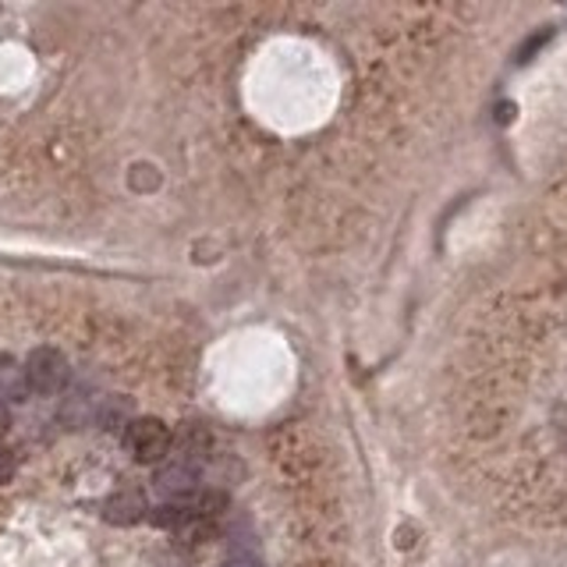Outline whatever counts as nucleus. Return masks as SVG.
<instances>
[{
  "label": "nucleus",
  "mask_w": 567,
  "mask_h": 567,
  "mask_svg": "<svg viewBox=\"0 0 567 567\" xmlns=\"http://www.w3.org/2000/svg\"><path fill=\"white\" fill-rule=\"evenodd\" d=\"M25 376H29V390H36V394H43V398H53L67 387L72 369H67L64 351L36 348V351H29V358H25Z\"/></svg>",
  "instance_id": "obj_2"
},
{
  "label": "nucleus",
  "mask_w": 567,
  "mask_h": 567,
  "mask_svg": "<svg viewBox=\"0 0 567 567\" xmlns=\"http://www.w3.org/2000/svg\"><path fill=\"white\" fill-rule=\"evenodd\" d=\"M0 398L25 401L29 398V376H25V362L15 355H0Z\"/></svg>",
  "instance_id": "obj_5"
},
{
  "label": "nucleus",
  "mask_w": 567,
  "mask_h": 567,
  "mask_svg": "<svg viewBox=\"0 0 567 567\" xmlns=\"http://www.w3.org/2000/svg\"><path fill=\"white\" fill-rule=\"evenodd\" d=\"M224 567H263V560L255 557V553H231V557L224 560Z\"/></svg>",
  "instance_id": "obj_7"
},
{
  "label": "nucleus",
  "mask_w": 567,
  "mask_h": 567,
  "mask_svg": "<svg viewBox=\"0 0 567 567\" xmlns=\"http://www.w3.org/2000/svg\"><path fill=\"white\" fill-rule=\"evenodd\" d=\"M125 448L139 465H160L171 454V429L164 418L153 415L131 418L125 429Z\"/></svg>",
  "instance_id": "obj_1"
},
{
  "label": "nucleus",
  "mask_w": 567,
  "mask_h": 567,
  "mask_svg": "<svg viewBox=\"0 0 567 567\" xmlns=\"http://www.w3.org/2000/svg\"><path fill=\"white\" fill-rule=\"evenodd\" d=\"M156 490L171 496V504H185L199 490V476L188 462H171L156 471Z\"/></svg>",
  "instance_id": "obj_3"
},
{
  "label": "nucleus",
  "mask_w": 567,
  "mask_h": 567,
  "mask_svg": "<svg viewBox=\"0 0 567 567\" xmlns=\"http://www.w3.org/2000/svg\"><path fill=\"white\" fill-rule=\"evenodd\" d=\"M146 511L150 507H146V496L139 490H121L103 504V518L114 521V525H135Z\"/></svg>",
  "instance_id": "obj_4"
},
{
  "label": "nucleus",
  "mask_w": 567,
  "mask_h": 567,
  "mask_svg": "<svg viewBox=\"0 0 567 567\" xmlns=\"http://www.w3.org/2000/svg\"><path fill=\"white\" fill-rule=\"evenodd\" d=\"M11 476H15V457H11L8 451H0V486L11 482Z\"/></svg>",
  "instance_id": "obj_8"
},
{
  "label": "nucleus",
  "mask_w": 567,
  "mask_h": 567,
  "mask_svg": "<svg viewBox=\"0 0 567 567\" xmlns=\"http://www.w3.org/2000/svg\"><path fill=\"white\" fill-rule=\"evenodd\" d=\"M156 181H160V174H156L153 164H135L131 167V185L135 188H156Z\"/></svg>",
  "instance_id": "obj_6"
}]
</instances>
